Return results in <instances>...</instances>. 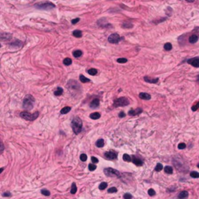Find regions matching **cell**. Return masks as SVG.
<instances>
[{
	"mask_svg": "<svg viewBox=\"0 0 199 199\" xmlns=\"http://www.w3.org/2000/svg\"><path fill=\"white\" fill-rule=\"evenodd\" d=\"M72 128L74 133L76 135H78L81 132L82 128H83V121L79 117H76L75 118H73V120L72 121L71 123Z\"/></svg>",
	"mask_w": 199,
	"mask_h": 199,
	"instance_id": "obj_1",
	"label": "cell"
},
{
	"mask_svg": "<svg viewBox=\"0 0 199 199\" xmlns=\"http://www.w3.org/2000/svg\"><path fill=\"white\" fill-rule=\"evenodd\" d=\"M34 102H35V99H34L33 96H31V95H26L24 100H23V107L26 110H30L34 107Z\"/></svg>",
	"mask_w": 199,
	"mask_h": 199,
	"instance_id": "obj_2",
	"label": "cell"
},
{
	"mask_svg": "<svg viewBox=\"0 0 199 199\" xmlns=\"http://www.w3.org/2000/svg\"><path fill=\"white\" fill-rule=\"evenodd\" d=\"M34 7L41 10H50L55 8V5L51 2H41L34 5Z\"/></svg>",
	"mask_w": 199,
	"mask_h": 199,
	"instance_id": "obj_3",
	"label": "cell"
},
{
	"mask_svg": "<svg viewBox=\"0 0 199 199\" xmlns=\"http://www.w3.org/2000/svg\"><path fill=\"white\" fill-rule=\"evenodd\" d=\"M38 115H39L38 111H36V112H34V114H30V113L27 112V111H23V112H21L20 114V116L21 118L25 119L26 121H34L36 118H38Z\"/></svg>",
	"mask_w": 199,
	"mask_h": 199,
	"instance_id": "obj_4",
	"label": "cell"
},
{
	"mask_svg": "<svg viewBox=\"0 0 199 199\" xmlns=\"http://www.w3.org/2000/svg\"><path fill=\"white\" fill-rule=\"evenodd\" d=\"M103 172L106 176L107 177H120L121 174L120 172L114 168H105L103 169Z\"/></svg>",
	"mask_w": 199,
	"mask_h": 199,
	"instance_id": "obj_5",
	"label": "cell"
},
{
	"mask_svg": "<svg viewBox=\"0 0 199 199\" xmlns=\"http://www.w3.org/2000/svg\"><path fill=\"white\" fill-rule=\"evenodd\" d=\"M129 104V100L126 97H120L117 99L114 102V107H124Z\"/></svg>",
	"mask_w": 199,
	"mask_h": 199,
	"instance_id": "obj_6",
	"label": "cell"
},
{
	"mask_svg": "<svg viewBox=\"0 0 199 199\" xmlns=\"http://www.w3.org/2000/svg\"><path fill=\"white\" fill-rule=\"evenodd\" d=\"M67 88L69 89L70 91H72V90H79L80 89V86H79V85L76 80H70L68 83Z\"/></svg>",
	"mask_w": 199,
	"mask_h": 199,
	"instance_id": "obj_7",
	"label": "cell"
},
{
	"mask_svg": "<svg viewBox=\"0 0 199 199\" xmlns=\"http://www.w3.org/2000/svg\"><path fill=\"white\" fill-rule=\"evenodd\" d=\"M104 156L105 158L107 159V160H116L117 158H118V153L114 151H109V152H106L104 153Z\"/></svg>",
	"mask_w": 199,
	"mask_h": 199,
	"instance_id": "obj_8",
	"label": "cell"
},
{
	"mask_svg": "<svg viewBox=\"0 0 199 199\" xmlns=\"http://www.w3.org/2000/svg\"><path fill=\"white\" fill-rule=\"evenodd\" d=\"M120 40H121V38H120V36H119V34H110L109 36V38H108V41L112 44L118 43V42L120 41Z\"/></svg>",
	"mask_w": 199,
	"mask_h": 199,
	"instance_id": "obj_9",
	"label": "cell"
},
{
	"mask_svg": "<svg viewBox=\"0 0 199 199\" xmlns=\"http://www.w3.org/2000/svg\"><path fill=\"white\" fill-rule=\"evenodd\" d=\"M187 62L188 64H190L191 65L194 66L195 68H199V57H195L190 58L187 61Z\"/></svg>",
	"mask_w": 199,
	"mask_h": 199,
	"instance_id": "obj_10",
	"label": "cell"
},
{
	"mask_svg": "<svg viewBox=\"0 0 199 199\" xmlns=\"http://www.w3.org/2000/svg\"><path fill=\"white\" fill-rule=\"evenodd\" d=\"M142 112V108H137V109H131L128 111V115L130 116H135V115H139Z\"/></svg>",
	"mask_w": 199,
	"mask_h": 199,
	"instance_id": "obj_11",
	"label": "cell"
},
{
	"mask_svg": "<svg viewBox=\"0 0 199 199\" xmlns=\"http://www.w3.org/2000/svg\"><path fill=\"white\" fill-rule=\"evenodd\" d=\"M99 105H100V100H99V99H97V98L94 99L93 100H92L91 103H89V107L91 108H97L99 107Z\"/></svg>",
	"mask_w": 199,
	"mask_h": 199,
	"instance_id": "obj_12",
	"label": "cell"
},
{
	"mask_svg": "<svg viewBox=\"0 0 199 199\" xmlns=\"http://www.w3.org/2000/svg\"><path fill=\"white\" fill-rule=\"evenodd\" d=\"M9 46L11 47H17V48H18V47H20L23 46V42L17 40V41H13V43L10 44Z\"/></svg>",
	"mask_w": 199,
	"mask_h": 199,
	"instance_id": "obj_13",
	"label": "cell"
},
{
	"mask_svg": "<svg viewBox=\"0 0 199 199\" xmlns=\"http://www.w3.org/2000/svg\"><path fill=\"white\" fill-rule=\"evenodd\" d=\"M144 80L146 82V83H157L158 81H159V79L158 78H150V77H148V76H145L144 77Z\"/></svg>",
	"mask_w": 199,
	"mask_h": 199,
	"instance_id": "obj_14",
	"label": "cell"
},
{
	"mask_svg": "<svg viewBox=\"0 0 199 199\" xmlns=\"http://www.w3.org/2000/svg\"><path fill=\"white\" fill-rule=\"evenodd\" d=\"M139 97L140 99L142 100H150L151 99V96L150 94L146 93H140Z\"/></svg>",
	"mask_w": 199,
	"mask_h": 199,
	"instance_id": "obj_15",
	"label": "cell"
},
{
	"mask_svg": "<svg viewBox=\"0 0 199 199\" xmlns=\"http://www.w3.org/2000/svg\"><path fill=\"white\" fill-rule=\"evenodd\" d=\"M132 162H133V163L135 164L136 166H142V164H143V162L140 160V159L139 158H136L135 156H132Z\"/></svg>",
	"mask_w": 199,
	"mask_h": 199,
	"instance_id": "obj_16",
	"label": "cell"
},
{
	"mask_svg": "<svg viewBox=\"0 0 199 199\" xmlns=\"http://www.w3.org/2000/svg\"><path fill=\"white\" fill-rule=\"evenodd\" d=\"M198 41V37L196 34H192L189 38V42L191 44H195Z\"/></svg>",
	"mask_w": 199,
	"mask_h": 199,
	"instance_id": "obj_17",
	"label": "cell"
},
{
	"mask_svg": "<svg viewBox=\"0 0 199 199\" xmlns=\"http://www.w3.org/2000/svg\"><path fill=\"white\" fill-rule=\"evenodd\" d=\"M188 195H189L188 192L186 191H181L179 194L178 198L179 199H187L188 198Z\"/></svg>",
	"mask_w": 199,
	"mask_h": 199,
	"instance_id": "obj_18",
	"label": "cell"
},
{
	"mask_svg": "<svg viewBox=\"0 0 199 199\" xmlns=\"http://www.w3.org/2000/svg\"><path fill=\"white\" fill-rule=\"evenodd\" d=\"M89 118L93 119V120H97V119L100 118V114L98 112H94L89 115Z\"/></svg>",
	"mask_w": 199,
	"mask_h": 199,
	"instance_id": "obj_19",
	"label": "cell"
},
{
	"mask_svg": "<svg viewBox=\"0 0 199 199\" xmlns=\"http://www.w3.org/2000/svg\"><path fill=\"white\" fill-rule=\"evenodd\" d=\"M72 35H73L74 37H76V38H81L82 35H83V33H82L81 30H74L73 32H72Z\"/></svg>",
	"mask_w": 199,
	"mask_h": 199,
	"instance_id": "obj_20",
	"label": "cell"
},
{
	"mask_svg": "<svg viewBox=\"0 0 199 199\" xmlns=\"http://www.w3.org/2000/svg\"><path fill=\"white\" fill-rule=\"evenodd\" d=\"M11 38H12V35L10 34H1V40H2V41L9 40Z\"/></svg>",
	"mask_w": 199,
	"mask_h": 199,
	"instance_id": "obj_21",
	"label": "cell"
},
{
	"mask_svg": "<svg viewBox=\"0 0 199 199\" xmlns=\"http://www.w3.org/2000/svg\"><path fill=\"white\" fill-rule=\"evenodd\" d=\"M62 93H63V89H62V88H61V87H58L56 90L54 92L55 96H56V97H59L61 95H62Z\"/></svg>",
	"mask_w": 199,
	"mask_h": 199,
	"instance_id": "obj_22",
	"label": "cell"
},
{
	"mask_svg": "<svg viewBox=\"0 0 199 199\" xmlns=\"http://www.w3.org/2000/svg\"><path fill=\"white\" fill-rule=\"evenodd\" d=\"M96 145L97 147L98 148H102L104 146V140L100 139H98L97 142H96Z\"/></svg>",
	"mask_w": 199,
	"mask_h": 199,
	"instance_id": "obj_23",
	"label": "cell"
},
{
	"mask_svg": "<svg viewBox=\"0 0 199 199\" xmlns=\"http://www.w3.org/2000/svg\"><path fill=\"white\" fill-rule=\"evenodd\" d=\"M70 110H71V107H63L62 110H61L60 113L62 114H68Z\"/></svg>",
	"mask_w": 199,
	"mask_h": 199,
	"instance_id": "obj_24",
	"label": "cell"
},
{
	"mask_svg": "<svg viewBox=\"0 0 199 199\" xmlns=\"http://www.w3.org/2000/svg\"><path fill=\"white\" fill-rule=\"evenodd\" d=\"M73 56L75 58H79L82 56V55H83V52L80 50H76V51H73Z\"/></svg>",
	"mask_w": 199,
	"mask_h": 199,
	"instance_id": "obj_25",
	"label": "cell"
},
{
	"mask_svg": "<svg viewBox=\"0 0 199 199\" xmlns=\"http://www.w3.org/2000/svg\"><path fill=\"white\" fill-rule=\"evenodd\" d=\"M79 79H80L81 83H89V82H90L89 79H87L86 77H85L83 75L79 76Z\"/></svg>",
	"mask_w": 199,
	"mask_h": 199,
	"instance_id": "obj_26",
	"label": "cell"
},
{
	"mask_svg": "<svg viewBox=\"0 0 199 199\" xmlns=\"http://www.w3.org/2000/svg\"><path fill=\"white\" fill-rule=\"evenodd\" d=\"M72 63V59L69 58H66L63 60V64H64L65 65L68 66V65H70Z\"/></svg>",
	"mask_w": 199,
	"mask_h": 199,
	"instance_id": "obj_27",
	"label": "cell"
},
{
	"mask_svg": "<svg viewBox=\"0 0 199 199\" xmlns=\"http://www.w3.org/2000/svg\"><path fill=\"white\" fill-rule=\"evenodd\" d=\"M173 170H174L173 168L169 166H165V168H164V171H165V173L168 174H171L172 173H173Z\"/></svg>",
	"mask_w": 199,
	"mask_h": 199,
	"instance_id": "obj_28",
	"label": "cell"
},
{
	"mask_svg": "<svg viewBox=\"0 0 199 199\" xmlns=\"http://www.w3.org/2000/svg\"><path fill=\"white\" fill-rule=\"evenodd\" d=\"M87 72H88L90 76H95L97 74L98 71H97V69H96V68H90V69L87 71Z\"/></svg>",
	"mask_w": 199,
	"mask_h": 199,
	"instance_id": "obj_29",
	"label": "cell"
},
{
	"mask_svg": "<svg viewBox=\"0 0 199 199\" xmlns=\"http://www.w3.org/2000/svg\"><path fill=\"white\" fill-rule=\"evenodd\" d=\"M132 26H133V25L129 22H124L123 24H122V27L126 28V29H130V28H131Z\"/></svg>",
	"mask_w": 199,
	"mask_h": 199,
	"instance_id": "obj_30",
	"label": "cell"
},
{
	"mask_svg": "<svg viewBox=\"0 0 199 199\" xmlns=\"http://www.w3.org/2000/svg\"><path fill=\"white\" fill-rule=\"evenodd\" d=\"M173 48V46H172V44L170 43H166L164 44V49L166 50V51H170Z\"/></svg>",
	"mask_w": 199,
	"mask_h": 199,
	"instance_id": "obj_31",
	"label": "cell"
},
{
	"mask_svg": "<svg viewBox=\"0 0 199 199\" xmlns=\"http://www.w3.org/2000/svg\"><path fill=\"white\" fill-rule=\"evenodd\" d=\"M123 160L126 162H131V161H132V158L128 154H124L123 155Z\"/></svg>",
	"mask_w": 199,
	"mask_h": 199,
	"instance_id": "obj_32",
	"label": "cell"
},
{
	"mask_svg": "<svg viewBox=\"0 0 199 199\" xmlns=\"http://www.w3.org/2000/svg\"><path fill=\"white\" fill-rule=\"evenodd\" d=\"M163 165H162L161 163H157L156 164V167H155V170L156 171V172H160V171H161L162 169H163Z\"/></svg>",
	"mask_w": 199,
	"mask_h": 199,
	"instance_id": "obj_33",
	"label": "cell"
},
{
	"mask_svg": "<svg viewBox=\"0 0 199 199\" xmlns=\"http://www.w3.org/2000/svg\"><path fill=\"white\" fill-rule=\"evenodd\" d=\"M76 191H77V187H76V185L75 183H73L72 185V188H71V194H76Z\"/></svg>",
	"mask_w": 199,
	"mask_h": 199,
	"instance_id": "obj_34",
	"label": "cell"
},
{
	"mask_svg": "<svg viewBox=\"0 0 199 199\" xmlns=\"http://www.w3.org/2000/svg\"><path fill=\"white\" fill-rule=\"evenodd\" d=\"M107 187V183H106V182H102L101 184L99 185V189L101 190V191H103V190L106 189V187Z\"/></svg>",
	"mask_w": 199,
	"mask_h": 199,
	"instance_id": "obj_35",
	"label": "cell"
},
{
	"mask_svg": "<svg viewBox=\"0 0 199 199\" xmlns=\"http://www.w3.org/2000/svg\"><path fill=\"white\" fill-rule=\"evenodd\" d=\"M190 175L192 178H198L199 177V173L198 172H196V171H192L191 173L190 174Z\"/></svg>",
	"mask_w": 199,
	"mask_h": 199,
	"instance_id": "obj_36",
	"label": "cell"
},
{
	"mask_svg": "<svg viewBox=\"0 0 199 199\" xmlns=\"http://www.w3.org/2000/svg\"><path fill=\"white\" fill-rule=\"evenodd\" d=\"M88 168H89V169L90 171H93V170H95V169H97V166L94 165L93 163H90V164H89Z\"/></svg>",
	"mask_w": 199,
	"mask_h": 199,
	"instance_id": "obj_37",
	"label": "cell"
},
{
	"mask_svg": "<svg viewBox=\"0 0 199 199\" xmlns=\"http://www.w3.org/2000/svg\"><path fill=\"white\" fill-rule=\"evenodd\" d=\"M41 194L42 195H44L45 196H49L50 195H51V192L49 191H47L46 189H44V190H41Z\"/></svg>",
	"mask_w": 199,
	"mask_h": 199,
	"instance_id": "obj_38",
	"label": "cell"
},
{
	"mask_svg": "<svg viewBox=\"0 0 199 199\" xmlns=\"http://www.w3.org/2000/svg\"><path fill=\"white\" fill-rule=\"evenodd\" d=\"M117 62L118 63H125L128 62V59H127V58H120L117 60Z\"/></svg>",
	"mask_w": 199,
	"mask_h": 199,
	"instance_id": "obj_39",
	"label": "cell"
},
{
	"mask_svg": "<svg viewBox=\"0 0 199 199\" xmlns=\"http://www.w3.org/2000/svg\"><path fill=\"white\" fill-rule=\"evenodd\" d=\"M117 191H118V189H117V188L114 187H112L109 188L108 191H107L108 193H116Z\"/></svg>",
	"mask_w": 199,
	"mask_h": 199,
	"instance_id": "obj_40",
	"label": "cell"
},
{
	"mask_svg": "<svg viewBox=\"0 0 199 199\" xmlns=\"http://www.w3.org/2000/svg\"><path fill=\"white\" fill-rule=\"evenodd\" d=\"M186 144H185V143H184V142H181V143H180V144L178 145V148L179 149H184L185 148H186Z\"/></svg>",
	"mask_w": 199,
	"mask_h": 199,
	"instance_id": "obj_41",
	"label": "cell"
},
{
	"mask_svg": "<svg viewBox=\"0 0 199 199\" xmlns=\"http://www.w3.org/2000/svg\"><path fill=\"white\" fill-rule=\"evenodd\" d=\"M199 108V102L198 103H196V104H195L194 106H192V107H191V110L193 111H196Z\"/></svg>",
	"mask_w": 199,
	"mask_h": 199,
	"instance_id": "obj_42",
	"label": "cell"
},
{
	"mask_svg": "<svg viewBox=\"0 0 199 199\" xmlns=\"http://www.w3.org/2000/svg\"><path fill=\"white\" fill-rule=\"evenodd\" d=\"M132 195L129 193H126L124 195V199H131Z\"/></svg>",
	"mask_w": 199,
	"mask_h": 199,
	"instance_id": "obj_43",
	"label": "cell"
},
{
	"mask_svg": "<svg viewBox=\"0 0 199 199\" xmlns=\"http://www.w3.org/2000/svg\"><path fill=\"white\" fill-rule=\"evenodd\" d=\"M80 160L83 161V162H85V161H86L87 160V156L86 154H81L80 155Z\"/></svg>",
	"mask_w": 199,
	"mask_h": 199,
	"instance_id": "obj_44",
	"label": "cell"
},
{
	"mask_svg": "<svg viewBox=\"0 0 199 199\" xmlns=\"http://www.w3.org/2000/svg\"><path fill=\"white\" fill-rule=\"evenodd\" d=\"M148 195H150V196H154L156 195V191L153 189H149L148 191Z\"/></svg>",
	"mask_w": 199,
	"mask_h": 199,
	"instance_id": "obj_45",
	"label": "cell"
},
{
	"mask_svg": "<svg viewBox=\"0 0 199 199\" xmlns=\"http://www.w3.org/2000/svg\"><path fill=\"white\" fill-rule=\"evenodd\" d=\"M91 160H92V162H93V163H97L98 162H99V160H98V159L96 158V157H94V156H92V157H91Z\"/></svg>",
	"mask_w": 199,
	"mask_h": 199,
	"instance_id": "obj_46",
	"label": "cell"
},
{
	"mask_svg": "<svg viewBox=\"0 0 199 199\" xmlns=\"http://www.w3.org/2000/svg\"><path fill=\"white\" fill-rule=\"evenodd\" d=\"M79 20H80L79 18H76V19H74V20H72V24H76V23H77Z\"/></svg>",
	"mask_w": 199,
	"mask_h": 199,
	"instance_id": "obj_47",
	"label": "cell"
},
{
	"mask_svg": "<svg viewBox=\"0 0 199 199\" xmlns=\"http://www.w3.org/2000/svg\"><path fill=\"white\" fill-rule=\"evenodd\" d=\"M2 196H3V197H10V196H11V193L9 192V191L5 192V193L2 194Z\"/></svg>",
	"mask_w": 199,
	"mask_h": 199,
	"instance_id": "obj_48",
	"label": "cell"
},
{
	"mask_svg": "<svg viewBox=\"0 0 199 199\" xmlns=\"http://www.w3.org/2000/svg\"><path fill=\"white\" fill-rule=\"evenodd\" d=\"M118 116H119V118H124V117H125V113H124V111H121V112L119 113Z\"/></svg>",
	"mask_w": 199,
	"mask_h": 199,
	"instance_id": "obj_49",
	"label": "cell"
},
{
	"mask_svg": "<svg viewBox=\"0 0 199 199\" xmlns=\"http://www.w3.org/2000/svg\"><path fill=\"white\" fill-rule=\"evenodd\" d=\"M1 146H2V148H1V152H3V150H4V146H3V144H2V143H1Z\"/></svg>",
	"mask_w": 199,
	"mask_h": 199,
	"instance_id": "obj_50",
	"label": "cell"
},
{
	"mask_svg": "<svg viewBox=\"0 0 199 199\" xmlns=\"http://www.w3.org/2000/svg\"><path fill=\"white\" fill-rule=\"evenodd\" d=\"M187 2H195V0H186Z\"/></svg>",
	"mask_w": 199,
	"mask_h": 199,
	"instance_id": "obj_51",
	"label": "cell"
},
{
	"mask_svg": "<svg viewBox=\"0 0 199 199\" xmlns=\"http://www.w3.org/2000/svg\"><path fill=\"white\" fill-rule=\"evenodd\" d=\"M198 166V168H199V163H198V166Z\"/></svg>",
	"mask_w": 199,
	"mask_h": 199,
	"instance_id": "obj_52",
	"label": "cell"
}]
</instances>
